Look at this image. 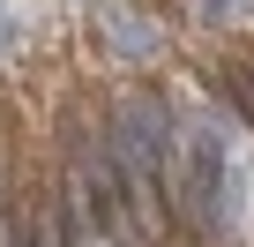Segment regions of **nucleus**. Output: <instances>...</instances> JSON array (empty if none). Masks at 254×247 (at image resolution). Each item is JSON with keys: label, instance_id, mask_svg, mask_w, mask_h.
<instances>
[{"label": "nucleus", "instance_id": "1", "mask_svg": "<svg viewBox=\"0 0 254 247\" xmlns=\"http://www.w3.org/2000/svg\"><path fill=\"white\" fill-rule=\"evenodd\" d=\"M217 172H224V135L209 128V120H187L180 143L165 150V202H180L194 225H217V217H224Z\"/></svg>", "mask_w": 254, "mask_h": 247}]
</instances>
